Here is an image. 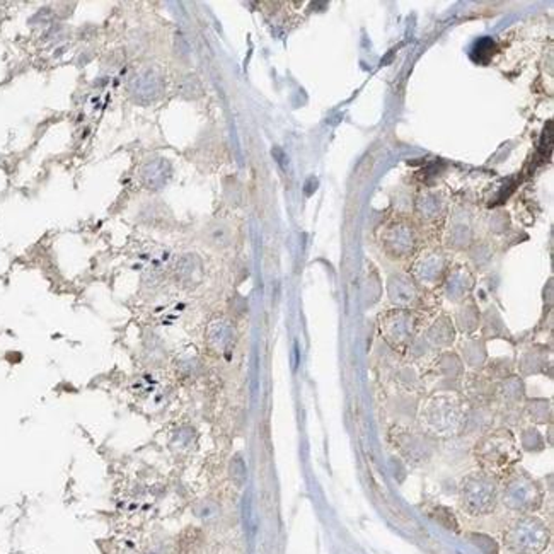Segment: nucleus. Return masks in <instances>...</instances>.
I'll use <instances>...</instances> for the list:
<instances>
[{
	"mask_svg": "<svg viewBox=\"0 0 554 554\" xmlns=\"http://www.w3.org/2000/svg\"><path fill=\"white\" fill-rule=\"evenodd\" d=\"M481 539H483V541H484V544H483V542L476 541V539H473V541L476 542V546H480V548L483 549V551H484L486 554H496V546H495V542H493L491 539L486 537V536H481Z\"/></svg>",
	"mask_w": 554,
	"mask_h": 554,
	"instance_id": "obj_5",
	"label": "nucleus"
},
{
	"mask_svg": "<svg viewBox=\"0 0 554 554\" xmlns=\"http://www.w3.org/2000/svg\"><path fill=\"white\" fill-rule=\"evenodd\" d=\"M493 54H495V43H493L491 40H488V38H484V40H481L480 43L476 44V48H474L473 58L478 60L480 63H486L489 58H491Z\"/></svg>",
	"mask_w": 554,
	"mask_h": 554,
	"instance_id": "obj_4",
	"label": "nucleus"
},
{
	"mask_svg": "<svg viewBox=\"0 0 554 554\" xmlns=\"http://www.w3.org/2000/svg\"><path fill=\"white\" fill-rule=\"evenodd\" d=\"M507 542L515 553L536 554L548 544V530L539 520H520L508 530Z\"/></svg>",
	"mask_w": 554,
	"mask_h": 554,
	"instance_id": "obj_1",
	"label": "nucleus"
},
{
	"mask_svg": "<svg viewBox=\"0 0 554 554\" xmlns=\"http://www.w3.org/2000/svg\"><path fill=\"white\" fill-rule=\"evenodd\" d=\"M462 501L471 514H486L495 505V488L484 478H473L462 488Z\"/></svg>",
	"mask_w": 554,
	"mask_h": 554,
	"instance_id": "obj_2",
	"label": "nucleus"
},
{
	"mask_svg": "<svg viewBox=\"0 0 554 554\" xmlns=\"http://www.w3.org/2000/svg\"><path fill=\"white\" fill-rule=\"evenodd\" d=\"M508 501H510L512 507L515 508H529L532 505L534 500V488L529 486V488H523L522 481H515V483L510 484L508 488Z\"/></svg>",
	"mask_w": 554,
	"mask_h": 554,
	"instance_id": "obj_3",
	"label": "nucleus"
}]
</instances>
